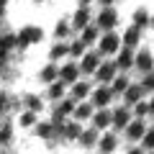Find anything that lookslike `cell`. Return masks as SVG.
Returning <instances> with one entry per match:
<instances>
[{"label":"cell","mask_w":154,"mask_h":154,"mask_svg":"<svg viewBox=\"0 0 154 154\" xmlns=\"http://www.w3.org/2000/svg\"><path fill=\"white\" fill-rule=\"evenodd\" d=\"M118 46H121V38H118V33H105L103 38H100V54H116L118 51Z\"/></svg>","instance_id":"obj_1"},{"label":"cell","mask_w":154,"mask_h":154,"mask_svg":"<svg viewBox=\"0 0 154 154\" xmlns=\"http://www.w3.org/2000/svg\"><path fill=\"white\" fill-rule=\"evenodd\" d=\"M38 38H41V31L33 28V26H28V28H23V31H21V36L16 38V44L21 46V49H26L28 44H33V41H38Z\"/></svg>","instance_id":"obj_2"},{"label":"cell","mask_w":154,"mask_h":154,"mask_svg":"<svg viewBox=\"0 0 154 154\" xmlns=\"http://www.w3.org/2000/svg\"><path fill=\"white\" fill-rule=\"evenodd\" d=\"M134 64H136V69H141V72H152V67H154V59H152V54L149 51H139L136 57H134Z\"/></svg>","instance_id":"obj_3"},{"label":"cell","mask_w":154,"mask_h":154,"mask_svg":"<svg viewBox=\"0 0 154 154\" xmlns=\"http://www.w3.org/2000/svg\"><path fill=\"white\" fill-rule=\"evenodd\" d=\"M116 23H118V16H116V11H110V8H105V11L98 16V26L105 28V31H108V28H113Z\"/></svg>","instance_id":"obj_4"},{"label":"cell","mask_w":154,"mask_h":154,"mask_svg":"<svg viewBox=\"0 0 154 154\" xmlns=\"http://www.w3.org/2000/svg\"><path fill=\"white\" fill-rule=\"evenodd\" d=\"M77 75H80V67H77V64H64L59 69L62 82H77Z\"/></svg>","instance_id":"obj_5"},{"label":"cell","mask_w":154,"mask_h":154,"mask_svg":"<svg viewBox=\"0 0 154 154\" xmlns=\"http://www.w3.org/2000/svg\"><path fill=\"white\" fill-rule=\"evenodd\" d=\"M116 69H128V67H134V51L131 49H121V54H118V62H116Z\"/></svg>","instance_id":"obj_6"},{"label":"cell","mask_w":154,"mask_h":154,"mask_svg":"<svg viewBox=\"0 0 154 154\" xmlns=\"http://www.w3.org/2000/svg\"><path fill=\"white\" fill-rule=\"evenodd\" d=\"M100 67V57L98 54H85L82 64H80V72H95Z\"/></svg>","instance_id":"obj_7"},{"label":"cell","mask_w":154,"mask_h":154,"mask_svg":"<svg viewBox=\"0 0 154 154\" xmlns=\"http://www.w3.org/2000/svg\"><path fill=\"white\" fill-rule=\"evenodd\" d=\"M95 72H98V80H100V82H113V77H116V67L113 64H100Z\"/></svg>","instance_id":"obj_8"},{"label":"cell","mask_w":154,"mask_h":154,"mask_svg":"<svg viewBox=\"0 0 154 154\" xmlns=\"http://www.w3.org/2000/svg\"><path fill=\"white\" fill-rule=\"evenodd\" d=\"M126 103H131V105H136L139 100H141V95H144V90H141V85H128L126 88Z\"/></svg>","instance_id":"obj_9"},{"label":"cell","mask_w":154,"mask_h":154,"mask_svg":"<svg viewBox=\"0 0 154 154\" xmlns=\"http://www.w3.org/2000/svg\"><path fill=\"white\" fill-rule=\"evenodd\" d=\"M110 123H113L116 128H123V126H128V110H126V108H118L113 116H110Z\"/></svg>","instance_id":"obj_10"},{"label":"cell","mask_w":154,"mask_h":154,"mask_svg":"<svg viewBox=\"0 0 154 154\" xmlns=\"http://www.w3.org/2000/svg\"><path fill=\"white\" fill-rule=\"evenodd\" d=\"M116 144H118V139H116L113 134H105V136L100 139V154H110V152H116Z\"/></svg>","instance_id":"obj_11"},{"label":"cell","mask_w":154,"mask_h":154,"mask_svg":"<svg viewBox=\"0 0 154 154\" xmlns=\"http://www.w3.org/2000/svg\"><path fill=\"white\" fill-rule=\"evenodd\" d=\"M108 100H110V90H108V88H98V90L93 93V103L98 105V108L108 105Z\"/></svg>","instance_id":"obj_12"},{"label":"cell","mask_w":154,"mask_h":154,"mask_svg":"<svg viewBox=\"0 0 154 154\" xmlns=\"http://www.w3.org/2000/svg\"><path fill=\"white\" fill-rule=\"evenodd\" d=\"M139 38H141V31H139V28H128V31L123 33V44H126V49H134V46L139 44Z\"/></svg>","instance_id":"obj_13"},{"label":"cell","mask_w":154,"mask_h":154,"mask_svg":"<svg viewBox=\"0 0 154 154\" xmlns=\"http://www.w3.org/2000/svg\"><path fill=\"white\" fill-rule=\"evenodd\" d=\"M126 128H128V131H126V134H128V139H134V141H136V139H141V136H144V131H146L141 121H134V123H128Z\"/></svg>","instance_id":"obj_14"},{"label":"cell","mask_w":154,"mask_h":154,"mask_svg":"<svg viewBox=\"0 0 154 154\" xmlns=\"http://www.w3.org/2000/svg\"><path fill=\"white\" fill-rule=\"evenodd\" d=\"M134 23H136V26H134V28H139V31H141V28H144V26H146V23H149V13L144 11V8H139V11L134 13Z\"/></svg>","instance_id":"obj_15"},{"label":"cell","mask_w":154,"mask_h":154,"mask_svg":"<svg viewBox=\"0 0 154 154\" xmlns=\"http://www.w3.org/2000/svg\"><path fill=\"white\" fill-rule=\"evenodd\" d=\"M88 18H90L88 8H80V11L75 13V28H85L88 26Z\"/></svg>","instance_id":"obj_16"},{"label":"cell","mask_w":154,"mask_h":154,"mask_svg":"<svg viewBox=\"0 0 154 154\" xmlns=\"http://www.w3.org/2000/svg\"><path fill=\"white\" fill-rule=\"evenodd\" d=\"M88 93H90L88 82H75V85H72V95H75V100H82Z\"/></svg>","instance_id":"obj_17"},{"label":"cell","mask_w":154,"mask_h":154,"mask_svg":"<svg viewBox=\"0 0 154 154\" xmlns=\"http://www.w3.org/2000/svg\"><path fill=\"white\" fill-rule=\"evenodd\" d=\"M11 46H16V36H13V33H8V36L0 38V59L5 57V51L11 49Z\"/></svg>","instance_id":"obj_18"},{"label":"cell","mask_w":154,"mask_h":154,"mask_svg":"<svg viewBox=\"0 0 154 154\" xmlns=\"http://www.w3.org/2000/svg\"><path fill=\"white\" fill-rule=\"evenodd\" d=\"M95 126H98V128L110 126V113H108V110H98V113H95Z\"/></svg>","instance_id":"obj_19"},{"label":"cell","mask_w":154,"mask_h":154,"mask_svg":"<svg viewBox=\"0 0 154 154\" xmlns=\"http://www.w3.org/2000/svg\"><path fill=\"white\" fill-rule=\"evenodd\" d=\"M36 136L51 139V136H54V126H51V123H38V126H36Z\"/></svg>","instance_id":"obj_20"},{"label":"cell","mask_w":154,"mask_h":154,"mask_svg":"<svg viewBox=\"0 0 154 154\" xmlns=\"http://www.w3.org/2000/svg\"><path fill=\"white\" fill-rule=\"evenodd\" d=\"M126 88H128V80H126V77H113V88H110V95H113V93H126Z\"/></svg>","instance_id":"obj_21"},{"label":"cell","mask_w":154,"mask_h":154,"mask_svg":"<svg viewBox=\"0 0 154 154\" xmlns=\"http://www.w3.org/2000/svg\"><path fill=\"white\" fill-rule=\"evenodd\" d=\"M57 75H59V69H57V67H51V64L41 69V80H44V82H54Z\"/></svg>","instance_id":"obj_22"},{"label":"cell","mask_w":154,"mask_h":154,"mask_svg":"<svg viewBox=\"0 0 154 154\" xmlns=\"http://www.w3.org/2000/svg\"><path fill=\"white\" fill-rule=\"evenodd\" d=\"M95 38H98V28H93V26H85V31H82V44L88 46V44H93Z\"/></svg>","instance_id":"obj_23"},{"label":"cell","mask_w":154,"mask_h":154,"mask_svg":"<svg viewBox=\"0 0 154 154\" xmlns=\"http://www.w3.org/2000/svg\"><path fill=\"white\" fill-rule=\"evenodd\" d=\"M80 141H82L85 146H93V144L98 141V131H82L80 134Z\"/></svg>","instance_id":"obj_24"},{"label":"cell","mask_w":154,"mask_h":154,"mask_svg":"<svg viewBox=\"0 0 154 154\" xmlns=\"http://www.w3.org/2000/svg\"><path fill=\"white\" fill-rule=\"evenodd\" d=\"M80 134H82V128L77 126V123H67L64 126V136L67 139H80Z\"/></svg>","instance_id":"obj_25"},{"label":"cell","mask_w":154,"mask_h":154,"mask_svg":"<svg viewBox=\"0 0 154 154\" xmlns=\"http://www.w3.org/2000/svg\"><path fill=\"white\" fill-rule=\"evenodd\" d=\"M62 95H64V82H51V88H49V98L59 100Z\"/></svg>","instance_id":"obj_26"},{"label":"cell","mask_w":154,"mask_h":154,"mask_svg":"<svg viewBox=\"0 0 154 154\" xmlns=\"http://www.w3.org/2000/svg\"><path fill=\"white\" fill-rule=\"evenodd\" d=\"M26 105H28L31 113H38V110H41V100H38L36 95H26Z\"/></svg>","instance_id":"obj_27"},{"label":"cell","mask_w":154,"mask_h":154,"mask_svg":"<svg viewBox=\"0 0 154 154\" xmlns=\"http://www.w3.org/2000/svg\"><path fill=\"white\" fill-rule=\"evenodd\" d=\"M75 116H77V118H90V116H93V108H90L88 103H80L77 110H75Z\"/></svg>","instance_id":"obj_28"},{"label":"cell","mask_w":154,"mask_h":154,"mask_svg":"<svg viewBox=\"0 0 154 154\" xmlns=\"http://www.w3.org/2000/svg\"><path fill=\"white\" fill-rule=\"evenodd\" d=\"M67 51H69V46H64V44H54V49H51L49 54H51V59H62Z\"/></svg>","instance_id":"obj_29"},{"label":"cell","mask_w":154,"mask_h":154,"mask_svg":"<svg viewBox=\"0 0 154 154\" xmlns=\"http://www.w3.org/2000/svg\"><path fill=\"white\" fill-rule=\"evenodd\" d=\"M141 139H144V146L146 149H154V128H146Z\"/></svg>","instance_id":"obj_30"},{"label":"cell","mask_w":154,"mask_h":154,"mask_svg":"<svg viewBox=\"0 0 154 154\" xmlns=\"http://www.w3.org/2000/svg\"><path fill=\"white\" fill-rule=\"evenodd\" d=\"M33 123H36V113L26 110V113L21 116V126H33Z\"/></svg>","instance_id":"obj_31"},{"label":"cell","mask_w":154,"mask_h":154,"mask_svg":"<svg viewBox=\"0 0 154 154\" xmlns=\"http://www.w3.org/2000/svg\"><path fill=\"white\" fill-rule=\"evenodd\" d=\"M134 113H136V118H139V121H141L144 116L149 113V108H146V103H144V100H139V103H136V108H134Z\"/></svg>","instance_id":"obj_32"},{"label":"cell","mask_w":154,"mask_h":154,"mask_svg":"<svg viewBox=\"0 0 154 154\" xmlns=\"http://www.w3.org/2000/svg\"><path fill=\"white\" fill-rule=\"evenodd\" d=\"M69 54H75V57H82V54H85V44H82V41H75V44L69 46Z\"/></svg>","instance_id":"obj_33"},{"label":"cell","mask_w":154,"mask_h":154,"mask_svg":"<svg viewBox=\"0 0 154 154\" xmlns=\"http://www.w3.org/2000/svg\"><path fill=\"white\" fill-rule=\"evenodd\" d=\"M141 90H144V93L154 90V75H146V77H144V82H141Z\"/></svg>","instance_id":"obj_34"},{"label":"cell","mask_w":154,"mask_h":154,"mask_svg":"<svg viewBox=\"0 0 154 154\" xmlns=\"http://www.w3.org/2000/svg\"><path fill=\"white\" fill-rule=\"evenodd\" d=\"M67 31H69V26H67V23L62 21V23H57V28H54V36H67Z\"/></svg>","instance_id":"obj_35"},{"label":"cell","mask_w":154,"mask_h":154,"mask_svg":"<svg viewBox=\"0 0 154 154\" xmlns=\"http://www.w3.org/2000/svg\"><path fill=\"white\" fill-rule=\"evenodd\" d=\"M8 139H11V126H5L3 134H0V141H8Z\"/></svg>","instance_id":"obj_36"},{"label":"cell","mask_w":154,"mask_h":154,"mask_svg":"<svg viewBox=\"0 0 154 154\" xmlns=\"http://www.w3.org/2000/svg\"><path fill=\"white\" fill-rule=\"evenodd\" d=\"M146 108H149V113H154V98H152V103H146Z\"/></svg>","instance_id":"obj_37"},{"label":"cell","mask_w":154,"mask_h":154,"mask_svg":"<svg viewBox=\"0 0 154 154\" xmlns=\"http://www.w3.org/2000/svg\"><path fill=\"white\" fill-rule=\"evenodd\" d=\"M128 154H144V152H141V149H131V152H128Z\"/></svg>","instance_id":"obj_38"},{"label":"cell","mask_w":154,"mask_h":154,"mask_svg":"<svg viewBox=\"0 0 154 154\" xmlns=\"http://www.w3.org/2000/svg\"><path fill=\"white\" fill-rule=\"evenodd\" d=\"M3 105H5V98H3V95H0V110H3Z\"/></svg>","instance_id":"obj_39"},{"label":"cell","mask_w":154,"mask_h":154,"mask_svg":"<svg viewBox=\"0 0 154 154\" xmlns=\"http://www.w3.org/2000/svg\"><path fill=\"white\" fill-rule=\"evenodd\" d=\"M5 3H8V0H0V13H3V5H5Z\"/></svg>","instance_id":"obj_40"},{"label":"cell","mask_w":154,"mask_h":154,"mask_svg":"<svg viewBox=\"0 0 154 154\" xmlns=\"http://www.w3.org/2000/svg\"><path fill=\"white\" fill-rule=\"evenodd\" d=\"M100 3H103V5H110V3H113V0H100Z\"/></svg>","instance_id":"obj_41"},{"label":"cell","mask_w":154,"mask_h":154,"mask_svg":"<svg viewBox=\"0 0 154 154\" xmlns=\"http://www.w3.org/2000/svg\"><path fill=\"white\" fill-rule=\"evenodd\" d=\"M149 23H152V26H154V18H149Z\"/></svg>","instance_id":"obj_42"},{"label":"cell","mask_w":154,"mask_h":154,"mask_svg":"<svg viewBox=\"0 0 154 154\" xmlns=\"http://www.w3.org/2000/svg\"><path fill=\"white\" fill-rule=\"evenodd\" d=\"M82 3H90V0H82Z\"/></svg>","instance_id":"obj_43"}]
</instances>
